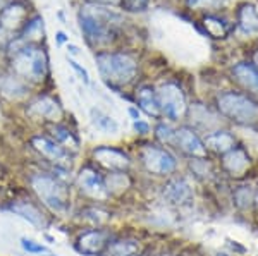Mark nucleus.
<instances>
[{
	"mask_svg": "<svg viewBox=\"0 0 258 256\" xmlns=\"http://www.w3.org/2000/svg\"><path fill=\"white\" fill-rule=\"evenodd\" d=\"M122 23L119 12L102 4H88L80 11V26L90 47L100 48L110 45L117 36Z\"/></svg>",
	"mask_w": 258,
	"mask_h": 256,
	"instance_id": "1",
	"label": "nucleus"
},
{
	"mask_svg": "<svg viewBox=\"0 0 258 256\" xmlns=\"http://www.w3.org/2000/svg\"><path fill=\"white\" fill-rule=\"evenodd\" d=\"M11 67L24 82H40L48 74V57L43 48L19 40L18 47L11 50Z\"/></svg>",
	"mask_w": 258,
	"mask_h": 256,
	"instance_id": "2",
	"label": "nucleus"
},
{
	"mask_svg": "<svg viewBox=\"0 0 258 256\" xmlns=\"http://www.w3.org/2000/svg\"><path fill=\"white\" fill-rule=\"evenodd\" d=\"M95 62L103 81L115 90L127 86L138 74V62L127 52H98Z\"/></svg>",
	"mask_w": 258,
	"mask_h": 256,
	"instance_id": "3",
	"label": "nucleus"
},
{
	"mask_svg": "<svg viewBox=\"0 0 258 256\" xmlns=\"http://www.w3.org/2000/svg\"><path fill=\"white\" fill-rule=\"evenodd\" d=\"M31 189L36 198L47 206L50 212L64 215L71 206V191L68 184L62 183L59 177L48 174H35L30 179Z\"/></svg>",
	"mask_w": 258,
	"mask_h": 256,
	"instance_id": "4",
	"label": "nucleus"
},
{
	"mask_svg": "<svg viewBox=\"0 0 258 256\" xmlns=\"http://www.w3.org/2000/svg\"><path fill=\"white\" fill-rule=\"evenodd\" d=\"M219 112L239 126H253L258 122V102L239 92H226L217 97Z\"/></svg>",
	"mask_w": 258,
	"mask_h": 256,
	"instance_id": "5",
	"label": "nucleus"
},
{
	"mask_svg": "<svg viewBox=\"0 0 258 256\" xmlns=\"http://www.w3.org/2000/svg\"><path fill=\"white\" fill-rule=\"evenodd\" d=\"M157 98H159L162 117L176 122L188 114V103H186L184 92L176 82H164L157 90Z\"/></svg>",
	"mask_w": 258,
	"mask_h": 256,
	"instance_id": "6",
	"label": "nucleus"
},
{
	"mask_svg": "<svg viewBox=\"0 0 258 256\" xmlns=\"http://www.w3.org/2000/svg\"><path fill=\"white\" fill-rule=\"evenodd\" d=\"M140 158L145 170L153 176H170L177 168L176 156L157 144H145L140 151Z\"/></svg>",
	"mask_w": 258,
	"mask_h": 256,
	"instance_id": "7",
	"label": "nucleus"
},
{
	"mask_svg": "<svg viewBox=\"0 0 258 256\" xmlns=\"http://www.w3.org/2000/svg\"><path fill=\"white\" fill-rule=\"evenodd\" d=\"M172 144L177 146L182 153L191 156V158L205 160L207 155H209V150H207L203 139L197 134V131H195L193 127H188V126L177 127V129L174 131Z\"/></svg>",
	"mask_w": 258,
	"mask_h": 256,
	"instance_id": "8",
	"label": "nucleus"
},
{
	"mask_svg": "<svg viewBox=\"0 0 258 256\" xmlns=\"http://www.w3.org/2000/svg\"><path fill=\"white\" fill-rule=\"evenodd\" d=\"M76 183L83 195H86L88 198H93V200L98 201H103L109 198V193H107L105 188V177L91 165H86V167L81 168L76 177Z\"/></svg>",
	"mask_w": 258,
	"mask_h": 256,
	"instance_id": "9",
	"label": "nucleus"
},
{
	"mask_svg": "<svg viewBox=\"0 0 258 256\" xmlns=\"http://www.w3.org/2000/svg\"><path fill=\"white\" fill-rule=\"evenodd\" d=\"M110 244V234L103 229L85 230L74 242L76 251L83 256H100Z\"/></svg>",
	"mask_w": 258,
	"mask_h": 256,
	"instance_id": "10",
	"label": "nucleus"
},
{
	"mask_svg": "<svg viewBox=\"0 0 258 256\" xmlns=\"http://www.w3.org/2000/svg\"><path fill=\"white\" fill-rule=\"evenodd\" d=\"M93 162L109 172H126L131 167V158L122 150L114 146H98L93 150Z\"/></svg>",
	"mask_w": 258,
	"mask_h": 256,
	"instance_id": "11",
	"label": "nucleus"
},
{
	"mask_svg": "<svg viewBox=\"0 0 258 256\" xmlns=\"http://www.w3.org/2000/svg\"><path fill=\"white\" fill-rule=\"evenodd\" d=\"M30 143H31V146L35 148V151H38L43 158L55 163L57 167H62V165H66L69 162V158H71L69 151L66 150L64 146H60L57 141H53L52 138H48V136H33L30 139Z\"/></svg>",
	"mask_w": 258,
	"mask_h": 256,
	"instance_id": "12",
	"label": "nucleus"
},
{
	"mask_svg": "<svg viewBox=\"0 0 258 256\" xmlns=\"http://www.w3.org/2000/svg\"><path fill=\"white\" fill-rule=\"evenodd\" d=\"M28 114L35 119H43V121L48 122H59L62 115H64V110H62L60 103L55 98L43 95V97H38L28 105Z\"/></svg>",
	"mask_w": 258,
	"mask_h": 256,
	"instance_id": "13",
	"label": "nucleus"
},
{
	"mask_svg": "<svg viewBox=\"0 0 258 256\" xmlns=\"http://www.w3.org/2000/svg\"><path fill=\"white\" fill-rule=\"evenodd\" d=\"M232 79H234L244 92L258 95V69L251 62H238L231 69Z\"/></svg>",
	"mask_w": 258,
	"mask_h": 256,
	"instance_id": "14",
	"label": "nucleus"
},
{
	"mask_svg": "<svg viewBox=\"0 0 258 256\" xmlns=\"http://www.w3.org/2000/svg\"><path fill=\"white\" fill-rule=\"evenodd\" d=\"M249 167V156L241 146H234L222 155V168L231 177H243Z\"/></svg>",
	"mask_w": 258,
	"mask_h": 256,
	"instance_id": "15",
	"label": "nucleus"
},
{
	"mask_svg": "<svg viewBox=\"0 0 258 256\" xmlns=\"http://www.w3.org/2000/svg\"><path fill=\"white\" fill-rule=\"evenodd\" d=\"M236 26L246 36L258 35V11L253 4L244 2L236 11Z\"/></svg>",
	"mask_w": 258,
	"mask_h": 256,
	"instance_id": "16",
	"label": "nucleus"
},
{
	"mask_svg": "<svg viewBox=\"0 0 258 256\" xmlns=\"http://www.w3.org/2000/svg\"><path fill=\"white\" fill-rule=\"evenodd\" d=\"M191 196H193V191H191V186L184 177H174L164 186V198L169 203H186V201L191 200Z\"/></svg>",
	"mask_w": 258,
	"mask_h": 256,
	"instance_id": "17",
	"label": "nucleus"
},
{
	"mask_svg": "<svg viewBox=\"0 0 258 256\" xmlns=\"http://www.w3.org/2000/svg\"><path fill=\"white\" fill-rule=\"evenodd\" d=\"M136 105L143 110L145 114L153 119H160V107L159 98H157V90L150 84H143L136 90Z\"/></svg>",
	"mask_w": 258,
	"mask_h": 256,
	"instance_id": "18",
	"label": "nucleus"
},
{
	"mask_svg": "<svg viewBox=\"0 0 258 256\" xmlns=\"http://www.w3.org/2000/svg\"><path fill=\"white\" fill-rule=\"evenodd\" d=\"M205 146L207 150H212L217 155H226L227 151H231L236 146V139L229 131H212L207 134L205 138Z\"/></svg>",
	"mask_w": 258,
	"mask_h": 256,
	"instance_id": "19",
	"label": "nucleus"
},
{
	"mask_svg": "<svg viewBox=\"0 0 258 256\" xmlns=\"http://www.w3.org/2000/svg\"><path fill=\"white\" fill-rule=\"evenodd\" d=\"M0 93L9 100H21L28 95V84L16 74L0 76Z\"/></svg>",
	"mask_w": 258,
	"mask_h": 256,
	"instance_id": "20",
	"label": "nucleus"
},
{
	"mask_svg": "<svg viewBox=\"0 0 258 256\" xmlns=\"http://www.w3.org/2000/svg\"><path fill=\"white\" fill-rule=\"evenodd\" d=\"M26 16L28 12L23 4H9L0 14V26L6 30H18L23 24H26L24 23Z\"/></svg>",
	"mask_w": 258,
	"mask_h": 256,
	"instance_id": "21",
	"label": "nucleus"
},
{
	"mask_svg": "<svg viewBox=\"0 0 258 256\" xmlns=\"http://www.w3.org/2000/svg\"><path fill=\"white\" fill-rule=\"evenodd\" d=\"M11 210L14 213H18L21 218H24V220L30 222L31 225L38 227V229H43V227L47 225V218H45L43 212H41L38 206H35L33 203L18 201V203H14L11 206Z\"/></svg>",
	"mask_w": 258,
	"mask_h": 256,
	"instance_id": "22",
	"label": "nucleus"
},
{
	"mask_svg": "<svg viewBox=\"0 0 258 256\" xmlns=\"http://www.w3.org/2000/svg\"><path fill=\"white\" fill-rule=\"evenodd\" d=\"M203 26H205L207 35L212 36V38H226L232 30V26L226 19L219 18L215 14H207L203 18Z\"/></svg>",
	"mask_w": 258,
	"mask_h": 256,
	"instance_id": "23",
	"label": "nucleus"
},
{
	"mask_svg": "<svg viewBox=\"0 0 258 256\" xmlns=\"http://www.w3.org/2000/svg\"><path fill=\"white\" fill-rule=\"evenodd\" d=\"M50 136H52L53 141H57L68 151H69V148L78 150V146H80V141H78V138L74 136L73 131L66 126H60V124H53V126L50 127Z\"/></svg>",
	"mask_w": 258,
	"mask_h": 256,
	"instance_id": "24",
	"label": "nucleus"
},
{
	"mask_svg": "<svg viewBox=\"0 0 258 256\" xmlns=\"http://www.w3.org/2000/svg\"><path fill=\"white\" fill-rule=\"evenodd\" d=\"M140 244L131 239H119V241H110V244L107 246L105 256H133L138 254Z\"/></svg>",
	"mask_w": 258,
	"mask_h": 256,
	"instance_id": "25",
	"label": "nucleus"
},
{
	"mask_svg": "<svg viewBox=\"0 0 258 256\" xmlns=\"http://www.w3.org/2000/svg\"><path fill=\"white\" fill-rule=\"evenodd\" d=\"M90 119L93 122V126L97 127L98 131L107 134H115L119 131V124L110 117V115L103 114L102 110L98 109H91L90 110Z\"/></svg>",
	"mask_w": 258,
	"mask_h": 256,
	"instance_id": "26",
	"label": "nucleus"
},
{
	"mask_svg": "<svg viewBox=\"0 0 258 256\" xmlns=\"http://www.w3.org/2000/svg\"><path fill=\"white\" fill-rule=\"evenodd\" d=\"M129 186H131V179L126 172H109V176L105 177V188L109 196L120 195Z\"/></svg>",
	"mask_w": 258,
	"mask_h": 256,
	"instance_id": "27",
	"label": "nucleus"
},
{
	"mask_svg": "<svg viewBox=\"0 0 258 256\" xmlns=\"http://www.w3.org/2000/svg\"><path fill=\"white\" fill-rule=\"evenodd\" d=\"M41 38H43V19L40 16H36L35 19L28 21L24 24V33L21 36V40L30 45H35V41H38Z\"/></svg>",
	"mask_w": 258,
	"mask_h": 256,
	"instance_id": "28",
	"label": "nucleus"
},
{
	"mask_svg": "<svg viewBox=\"0 0 258 256\" xmlns=\"http://www.w3.org/2000/svg\"><path fill=\"white\" fill-rule=\"evenodd\" d=\"M174 127L170 124H165V122H159L155 127V138L157 141L162 143V144H172V139H174Z\"/></svg>",
	"mask_w": 258,
	"mask_h": 256,
	"instance_id": "29",
	"label": "nucleus"
},
{
	"mask_svg": "<svg viewBox=\"0 0 258 256\" xmlns=\"http://www.w3.org/2000/svg\"><path fill=\"white\" fill-rule=\"evenodd\" d=\"M186 6L195 11H217L224 6V0H186Z\"/></svg>",
	"mask_w": 258,
	"mask_h": 256,
	"instance_id": "30",
	"label": "nucleus"
},
{
	"mask_svg": "<svg viewBox=\"0 0 258 256\" xmlns=\"http://www.w3.org/2000/svg\"><path fill=\"white\" fill-rule=\"evenodd\" d=\"M21 247L30 254H50V249L47 246H43L41 242H36L28 237H21Z\"/></svg>",
	"mask_w": 258,
	"mask_h": 256,
	"instance_id": "31",
	"label": "nucleus"
},
{
	"mask_svg": "<svg viewBox=\"0 0 258 256\" xmlns=\"http://www.w3.org/2000/svg\"><path fill=\"white\" fill-rule=\"evenodd\" d=\"M255 200V193L249 189V186L246 188V186H243L241 189H238L236 191V195H234V201H236V205L239 206V208H248L249 205H251V201Z\"/></svg>",
	"mask_w": 258,
	"mask_h": 256,
	"instance_id": "32",
	"label": "nucleus"
},
{
	"mask_svg": "<svg viewBox=\"0 0 258 256\" xmlns=\"http://www.w3.org/2000/svg\"><path fill=\"white\" fill-rule=\"evenodd\" d=\"M120 7L127 12H143L148 9L150 0H119Z\"/></svg>",
	"mask_w": 258,
	"mask_h": 256,
	"instance_id": "33",
	"label": "nucleus"
},
{
	"mask_svg": "<svg viewBox=\"0 0 258 256\" xmlns=\"http://www.w3.org/2000/svg\"><path fill=\"white\" fill-rule=\"evenodd\" d=\"M69 65L74 69V72L81 77V81L85 82V84H90V74H88V71H86L85 67H81V65L78 64L76 60H73V59H69Z\"/></svg>",
	"mask_w": 258,
	"mask_h": 256,
	"instance_id": "34",
	"label": "nucleus"
},
{
	"mask_svg": "<svg viewBox=\"0 0 258 256\" xmlns=\"http://www.w3.org/2000/svg\"><path fill=\"white\" fill-rule=\"evenodd\" d=\"M135 131L138 134L141 136H145V134H148L150 133V124L148 122H145V121H135Z\"/></svg>",
	"mask_w": 258,
	"mask_h": 256,
	"instance_id": "35",
	"label": "nucleus"
},
{
	"mask_svg": "<svg viewBox=\"0 0 258 256\" xmlns=\"http://www.w3.org/2000/svg\"><path fill=\"white\" fill-rule=\"evenodd\" d=\"M129 115H131L133 119H135V121H140V110L138 109H135V107H129Z\"/></svg>",
	"mask_w": 258,
	"mask_h": 256,
	"instance_id": "36",
	"label": "nucleus"
},
{
	"mask_svg": "<svg viewBox=\"0 0 258 256\" xmlns=\"http://www.w3.org/2000/svg\"><path fill=\"white\" fill-rule=\"evenodd\" d=\"M251 64L258 69V48H255L253 53H251Z\"/></svg>",
	"mask_w": 258,
	"mask_h": 256,
	"instance_id": "37",
	"label": "nucleus"
},
{
	"mask_svg": "<svg viewBox=\"0 0 258 256\" xmlns=\"http://www.w3.org/2000/svg\"><path fill=\"white\" fill-rule=\"evenodd\" d=\"M57 41H59V43H64V41H68V36H66V33H64V31H59V33H57Z\"/></svg>",
	"mask_w": 258,
	"mask_h": 256,
	"instance_id": "38",
	"label": "nucleus"
},
{
	"mask_svg": "<svg viewBox=\"0 0 258 256\" xmlns=\"http://www.w3.org/2000/svg\"><path fill=\"white\" fill-rule=\"evenodd\" d=\"M68 50H69L71 53H74V55H76V53H80V48L74 47V45H69V43H68Z\"/></svg>",
	"mask_w": 258,
	"mask_h": 256,
	"instance_id": "39",
	"label": "nucleus"
},
{
	"mask_svg": "<svg viewBox=\"0 0 258 256\" xmlns=\"http://www.w3.org/2000/svg\"><path fill=\"white\" fill-rule=\"evenodd\" d=\"M7 6H9V0H0V14H2Z\"/></svg>",
	"mask_w": 258,
	"mask_h": 256,
	"instance_id": "40",
	"label": "nucleus"
},
{
	"mask_svg": "<svg viewBox=\"0 0 258 256\" xmlns=\"http://www.w3.org/2000/svg\"><path fill=\"white\" fill-rule=\"evenodd\" d=\"M90 4H107V2H114V0H88Z\"/></svg>",
	"mask_w": 258,
	"mask_h": 256,
	"instance_id": "41",
	"label": "nucleus"
},
{
	"mask_svg": "<svg viewBox=\"0 0 258 256\" xmlns=\"http://www.w3.org/2000/svg\"><path fill=\"white\" fill-rule=\"evenodd\" d=\"M253 201H255V205H256V208H258V189H256V193H255V200H253Z\"/></svg>",
	"mask_w": 258,
	"mask_h": 256,
	"instance_id": "42",
	"label": "nucleus"
},
{
	"mask_svg": "<svg viewBox=\"0 0 258 256\" xmlns=\"http://www.w3.org/2000/svg\"><path fill=\"white\" fill-rule=\"evenodd\" d=\"M217 256H227V254H217Z\"/></svg>",
	"mask_w": 258,
	"mask_h": 256,
	"instance_id": "43",
	"label": "nucleus"
},
{
	"mask_svg": "<svg viewBox=\"0 0 258 256\" xmlns=\"http://www.w3.org/2000/svg\"><path fill=\"white\" fill-rule=\"evenodd\" d=\"M133 256H140V254H133Z\"/></svg>",
	"mask_w": 258,
	"mask_h": 256,
	"instance_id": "44",
	"label": "nucleus"
}]
</instances>
